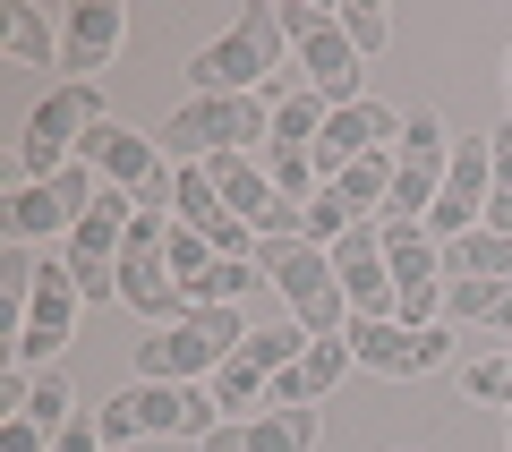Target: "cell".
Instances as JSON below:
<instances>
[{"label": "cell", "mask_w": 512, "mask_h": 452, "mask_svg": "<svg viewBox=\"0 0 512 452\" xmlns=\"http://www.w3.org/2000/svg\"><path fill=\"white\" fill-rule=\"evenodd\" d=\"M444 316H453V325L512 333V282H444Z\"/></svg>", "instance_id": "24"}, {"label": "cell", "mask_w": 512, "mask_h": 452, "mask_svg": "<svg viewBox=\"0 0 512 452\" xmlns=\"http://www.w3.org/2000/svg\"><path fill=\"white\" fill-rule=\"evenodd\" d=\"M18 418H35L43 435H60V427L77 418V401H69V376H35V393H26V410H18Z\"/></svg>", "instance_id": "26"}, {"label": "cell", "mask_w": 512, "mask_h": 452, "mask_svg": "<svg viewBox=\"0 0 512 452\" xmlns=\"http://www.w3.org/2000/svg\"><path fill=\"white\" fill-rule=\"evenodd\" d=\"M333 18H342V35H350V52H384V35H393V18H384L376 0H342V9H333Z\"/></svg>", "instance_id": "27"}, {"label": "cell", "mask_w": 512, "mask_h": 452, "mask_svg": "<svg viewBox=\"0 0 512 452\" xmlns=\"http://www.w3.org/2000/svg\"><path fill=\"white\" fill-rule=\"evenodd\" d=\"M333 273H342L350 316H393V265H384V231L376 222H350L333 239Z\"/></svg>", "instance_id": "17"}, {"label": "cell", "mask_w": 512, "mask_h": 452, "mask_svg": "<svg viewBox=\"0 0 512 452\" xmlns=\"http://www.w3.org/2000/svg\"><path fill=\"white\" fill-rule=\"evenodd\" d=\"M103 444H146V435H180V444H205L222 427V401L205 384H128L94 410Z\"/></svg>", "instance_id": "1"}, {"label": "cell", "mask_w": 512, "mask_h": 452, "mask_svg": "<svg viewBox=\"0 0 512 452\" xmlns=\"http://www.w3.org/2000/svg\"><path fill=\"white\" fill-rule=\"evenodd\" d=\"M137 205L128 188H111V197H94V214L69 231V273L86 299H120V248H128V222H137Z\"/></svg>", "instance_id": "11"}, {"label": "cell", "mask_w": 512, "mask_h": 452, "mask_svg": "<svg viewBox=\"0 0 512 452\" xmlns=\"http://www.w3.org/2000/svg\"><path fill=\"white\" fill-rule=\"evenodd\" d=\"M504 393H512V350H504Z\"/></svg>", "instance_id": "33"}, {"label": "cell", "mask_w": 512, "mask_h": 452, "mask_svg": "<svg viewBox=\"0 0 512 452\" xmlns=\"http://www.w3.org/2000/svg\"><path fill=\"white\" fill-rule=\"evenodd\" d=\"M308 342H316L308 325H274V333H248V342H239L231 359L214 367V401H222V410H256V393H274V376H282V367H291V359H299Z\"/></svg>", "instance_id": "13"}, {"label": "cell", "mask_w": 512, "mask_h": 452, "mask_svg": "<svg viewBox=\"0 0 512 452\" xmlns=\"http://www.w3.org/2000/svg\"><path fill=\"white\" fill-rule=\"evenodd\" d=\"M256 137H274V103H265V94H188L163 120V154H180V163L248 154Z\"/></svg>", "instance_id": "3"}, {"label": "cell", "mask_w": 512, "mask_h": 452, "mask_svg": "<svg viewBox=\"0 0 512 452\" xmlns=\"http://www.w3.org/2000/svg\"><path fill=\"white\" fill-rule=\"evenodd\" d=\"M94 214V163H69L60 171V180H43V188H18V197H9V239H52V231H77V222Z\"/></svg>", "instance_id": "14"}, {"label": "cell", "mask_w": 512, "mask_h": 452, "mask_svg": "<svg viewBox=\"0 0 512 452\" xmlns=\"http://www.w3.org/2000/svg\"><path fill=\"white\" fill-rule=\"evenodd\" d=\"M239 342H248L239 308H197V316H180V325H163L154 342H137V384H197V376H214Z\"/></svg>", "instance_id": "4"}, {"label": "cell", "mask_w": 512, "mask_h": 452, "mask_svg": "<svg viewBox=\"0 0 512 452\" xmlns=\"http://www.w3.org/2000/svg\"><path fill=\"white\" fill-rule=\"evenodd\" d=\"M350 222H359V214H350V197H342V188H316V197H308V239H316V248H333V239H342Z\"/></svg>", "instance_id": "29"}, {"label": "cell", "mask_w": 512, "mask_h": 452, "mask_svg": "<svg viewBox=\"0 0 512 452\" xmlns=\"http://www.w3.org/2000/svg\"><path fill=\"white\" fill-rule=\"evenodd\" d=\"M350 367H359V359H350V342H342V333L308 342V350H299V359H291V367L274 376V410H316V401H325L333 384L350 376Z\"/></svg>", "instance_id": "21"}, {"label": "cell", "mask_w": 512, "mask_h": 452, "mask_svg": "<svg viewBox=\"0 0 512 452\" xmlns=\"http://www.w3.org/2000/svg\"><path fill=\"white\" fill-rule=\"evenodd\" d=\"M487 154H495V197H487V231H504V239H512V128H495V137H487Z\"/></svg>", "instance_id": "28"}, {"label": "cell", "mask_w": 512, "mask_h": 452, "mask_svg": "<svg viewBox=\"0 0 512 452\" xmlns=\"http://www.w3.org/2000/svg\"><path fill=\"white\" fill-rule=\"evenodd\" d=\"M402 128H410V120H402L393 103H350V111H333L325 137H316V180H342L350 163H367V154H376V145H393Z\"/></svg>", "instance_id": "16"}, {"label": "cell", "mask_w": 512, "mask_h": 452, "mask_svg": "<svg viewBox=\"0 0 512 452\" xmlns=\"http://www.w3.org/2000/svg\"><path fill=\"white\" fill-rule=\"evenodd\" d=\"M274 60H282V18H274V0H248L231 35H214L188 60V77H197V94H265Z\"/></svg>", "instance_id": "6"}, {"label": "cell", "mask_w": 512, "mask_h": 452, "mask_svg": "<svg viewBox=\"0 0 512 452\" xmlns=\"http://www.w3.org/2000/svg\"><path fill=\"white\" fill-rule=\"evenodd\" d=\"M171 205H180V231H197L214 256H248V248H265V239H256L248 222L222 205V188L205 180V163H180V171H171Z\"/></svg>", "instance_id": "15"}, {"label": "cell", "mask_w": 512, "mask_h": 452, "mask_svg": "<svg viewBox=\"0 0 512 452\" xmlns=\"http://www.w3.org/2000/svg\"><path fill=\"white\" fill-rule=\"evenodd\" d=\"M197 452H316V410H256V418H222Z\"/></svg>", "instance_id": "20"}, {"label": "cell", "mask_w": 512, "mask_h": 452, "mask_svg": "<svg viewBox=\"0 0 512 452\" xmlns=\"http://www.w3.org/2000/svg\"><path fill=\"white\" fill-rule=\"evenodd\" d=\"M120 26H128V9H120V0H77V9H69V26H60V69H69L77 86H94V69H103V60L120 52Z\"/></svg>", "instance_id": "19"}, {"label": "cell", "mask_w": 512, "mask_h": 452, "mask_svg": "<svg viewBox=\"0 0 512 452\" xmlns=\"http://www.w3.org/2000/svg\"><path fill=\"white\" fill-rule=\"evenodd\" d=\"M9 60H18V69H60V35H52V18H43L35 0L9 9Z\"/></svg>", "instance_id": "25"}, {"label": "cell", "mask_w": 512, "mask_h": 452, "mask_svg": "<svg viewBox=\"0 0 512 452\" xmlns=\"http://www.w3.org/2000/svg\"><path fill=\"white\" fill-rule=\"evenodd\" d=\"M444 273H453V282H512V239L478 222V231L444 239Z\"/></svg>", "instance_id": "23"}, {"label": "cell", "mask_w": 512, "mask_h": 452, "mask_svg": "<svg viewBox=\"0 0 512 452\" xmlns=\"http://www.w3.org/2000/svg\"><path fill=\"white\" fill-rule=\"evenodd\" d=\"M77 163H94L111 188H128V197H146V188L163 180V145L137 137V128H120V120H94L86 145H77Z\"/></svg>", "instance_id": "18"}, {"label": "cell", "mask_w": 512, "mask_h": 452, "mask_svg": "<svg viewBox=\"0 0 512 452\" xmlns=\"http://www.w3.org/2000/svg\"><path fill=\"white\" fill-rule=\"evenodd\" d=\"M274 18H282V43L299 52V69H308V86L325 94L333 111L359 103V52H350L342 18H333V9H308V0H274Z\"/></svg>", "instance_id": "7"}, {"label": "cell", "mask_w": 512, "mask_h": 452, "mask_svg": "<svg viewBox=\"0 0 512 452\" xmlns=\"http://www.w3.org/2000/svg\"><path fill=\"white\" fill-rule=\"evenodd\" d=\"M444 171H453V128H444V111H410L402 145H393V197H384V214L393 222H427Z\"/></svg>", "instance_id": "8"}, {"label": "cell", "mask_w": 512, "mask_h": 452, "mask_svg": "<svg viewBox=\"0 0 512 452\" xmlns=\"http://www.w3.org/2000/svg\"><path fill=\"white\" fill-rule=\"evenodd\" d=\"M487 197H495V154H487V137H453V171H444V188H436V205H427L419 231L444 248V239H461V231L487 222Z\"/></svg>", "instance_id": "12"}, {"label": "cell", "mask_w": 512, "mask_h": 452, "mask_svg": "<svg viewBox=\"0 0 512 452\" xmlns=\"http://www.w3.org/2000/svg\"><path fill=\"white\" fill-rule=\"evenodd\" d=\"M94 120H111L103 111V86H52L35 111H26V137H18V171H26V188H43V180H60V171L77 163V145H86V128Z\"/></svg>", "instance_id": "5"}, {"label": "cell", "mask_w": 512, "mask_h": 452, "mask_svg": "<svg viewBox=\"0 0 512 452\" xmlns=\"http://www.w3.org/2000/svg\"><path fill=\"white\" fill-rule=\"evenodd\" d=\"M52 452H103V427H94V418H86V410H77V418H69V427H60V435H52Z\"/></svg>", "instance_id": "31"}, {"label": "cell", "mask_w": 512, "mask_h": 452, "mask_svg": "<svg viewBox=\"0 0 512 452\" xmlns=\"http://www.w3.org/2000/svg\"><path fill=\"white\" fill-rule=\"evenodd\" d=\"M120 308L180 325V316H188V299H180V273H171V256H120Z\"/></svg>", "instance_id": "22"}, {"label": "cell", "mask_w": 512, "mask_h": 452, "mask_svg": "<svg viewBox=\"0 0 512 452\" xmlns=\"http://www.w3.org/2000/svg\"><path fill=\"white\" fill-rule=\"evenodd\" d=\"M77 308H86V290H77V273H69V256H43L35 265V299H26V325H18V367H52L60 350H69V333H77Z\"/></svg>", "instance_id": "10"}, {"label": "cell", "mask_w": 512, "mask_h": 452, "mask_svg": "<svg viewBox=\"0 0 512 452\" xmlns=\"http://www.w3.org/2000/svg\"><path fill=\"white\" fill-rule=\"evenodd\" d=\"M163 256H171V273H180V282H197V273L214 265V248H205L197 231H171V248H163Z\"/></svg>", "instance_id": "30"}, {"label": "cell", "mask_w": 512, "mask_h": 452, "mask_svg": "<svg viewBox=\"0 0 512 452\" xmlns=\"http://www.w3.org/2000/svg\"><path fill=\"white\" fill-rule=\"evenodd\" d=\"M256 273L291 299V325H308L316 342L350 333V299H342V273H333V248H316V239H265Z\"/></svg>", "instance_id": "2"}, {"label": "cell", "mask_w": 512, "mask_h": 452, "mask_svg": "<svg viewBox=\"0 0 512 452\" xmlns=\"http://www.w3.org/2000/svg\"><path fill=\"white\" fill-rule=\"evenodd\" d=\"M0 452H43V427L35 418H0Z\"/></svg>", "instance_id": "32"}, {"label": "cell", "mask_w": 512, "mask_h": 452, "mask_svg": "<svg viewBox=\"0 0 512 452\" xmlns=\"http://www.w3.org/2000/svg\"><path fill=\"white\" fill-rule=\"evenodd\" d=\"M350 359L367 367V376H436L444 367V350H453V333L444 325H402V316H350Z\"/></svg>", "instance_id": "9"}, {"label": "cell", "mask_w": 512, "mask_h": 452, "mask_svg": "<svg viewBox=\"0 0 512 452\" xmlns=\"http://www.w3.org/2000/svg\"><path fill=\"white\" fill-rule=\"evenodd\" d=\"M504 86H512V52H504Z\"/></svg>", "instance_id": "34"}]
</instances>
